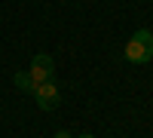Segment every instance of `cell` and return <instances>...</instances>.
I'll use <instances>...</instances> for the list:
<instances>
[{"mask_svg": "<svg viewBox=\"0 0 153 138\" xmlns=\"http://www.w3.org/2000/svg\"><path fill=\"white\" fill-rule=\"evenodd\" d=\"M74 138H95V135H89V132H86V135H74Z\"/></svg>", "mask_w": 153, "mask_h": 138, "instance_id": "8992f818", "label": "cell"}, {"mask_svg": "<svg viewBox=\"0 0 153 138\" xmlns=\"http://www.w3.org/2000/svg\"><path fill=\"white\" fill-rule=\"evenodd\" d=\"M123 55L126 61H132V65H147V61H153V31L150 28H138L129 43L123 46Z\"/></svg>", "mask_w": 153, "mask_h": 138, "instance_id": "6da1fadb", "label": "cell"}, {"mask_svg": "<svg viewBox=\"0 0 153 138\" xmlns=\"http://www.w3.org/2000/svg\"><path fill=\"white\" fill-rule=\"evenodd\" d=\"M52 138H74V135H71V132H65V129H58V132H55Z\"/></svg>", "mask_w": 153, "mask_h": 138, "instance_id": "5b68a950", "label": "cell"}, {"mask_svg": "<svg viewBox=\"0 0 153 138\" xmlns=\"http://www.w3.org/2000/svg\"><path fill=\"white\" fill-rule=\"evenodd\" d=\"M12 86H16V89H22V92H34V80H31V74L28 71H16L12 74Z\"/></svg>", "mask_w": 153, "mask_h": 138, "instance_id": "277c9868", "label": "cell"}, {"mask_svg": "<svg viewBox=\"0 0 153 138\" xmlns=\"http://www.w3.org/2000/svg\"><path fill=\"white\" fill-rule=\"evenodd\" d=\"M150 3H153V0H150Z\"/></svg>", "mask_w": 153, "mask_h": 138, "instance_id": "52a82bcc", "label": "cell"}, {"mask_svg": "<svg viewBox=\"0 0 153 138\" xmlns=\"http://www.w3.org/2000/svg\"><path fill=\"white\" fill-rule=\"evenodd\" d=\"M34 101L40 110H55L61 101V89L55 86V80H46V83H37L34 86Z\"/></svg>", "mask_w": 153, "mask_h": 138, "instance_id": "7a4b0ae2", "label": "cell"}, {"mask_svg": "<svg viewBox=\"0 0 153 138\" xmlns=\"http://www.w3.org/2000/svg\"><path fill=\"white\" fill-rule=\"evenodd\" d=\"M28 74H31V80H34V83H46V80H52V74H55V61H52V55L37 52V55L31 58Z\"/></svg>", "mask_w": 153, "mask_h": 138, "instance_id": "3957f363", "label": "cell"}]
</instances>
